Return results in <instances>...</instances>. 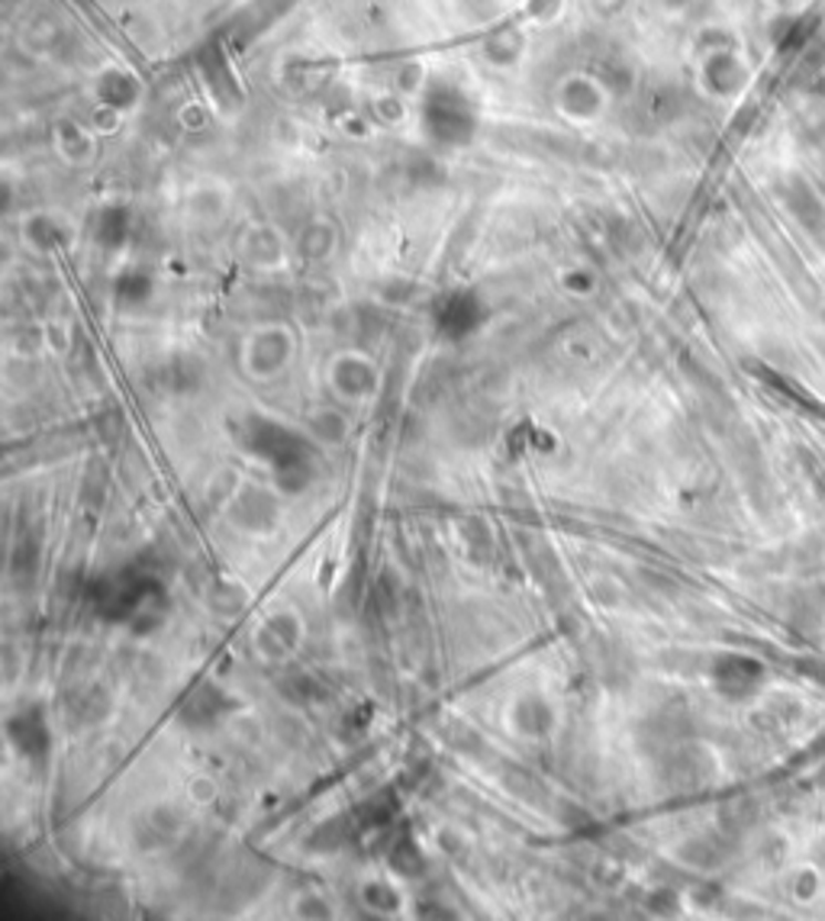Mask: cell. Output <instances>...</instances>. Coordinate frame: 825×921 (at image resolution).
<instances>
[{"label": "cell", "mask_w": 825, "mask_h": 921, "mask_svg": "<svg viewBox=\"0 0 825 921\" xmlns=\"http://www.w3.org/2000/svg\"><path fill=\"white\" fill-rule=\"evenodd\" d=\"M362 899H365V906L368 909H375V912H397L400 909V892L394 889V886L380 883V880H372V883L362 889Z\"/></svg>", "instance_id": "obj_8"}, {"label": "cell", "mask_w": 825, "mask_h": 921, "mask_svg": "<svg viewBox=\"0 0 825 921\" xmlns=\"http://www.w3.org/2000/svg\"><path fill=\"white\" fill-rule=\"evenodd\" d=\"M152 593H155V580L146 577V574H136V571H123L116 577H107L94 587V609L111 619V622H129L136 619L146 606L152 603Z\"/></svg>", "instance_id": "obj_2"}, {"label": "cell", "mask_w": 825, "mask_h": 921, "mask_svg": "<svg viewBox=\"0 0 825 921\" xmlns=\"http://www.w3.org/2000/svg\"><path fill=\"white\" fill-rule=\"evenodd\" d=\"M513 725H516L523 735H545L549 725H552V712H549L545 700L525 697V700L516 702V709H513Z\"/></svg>", "instance_id": "obj_7"}, {"label": "cell", "mask_w": 825, "mask_h": 921, "mask_svg": "<svg viewBox=\"0 0 825 921\" xmlns=\"http://www.w3.org/2000/svg\"><path fill=\"white\" fill-rule=\"evenodd\" d=\"M7 735L27 757H42L49 751V744H52V735H49L45 719H42V709H23L20 715H13L7 722Z\"/></svg>", "instance_id": "obj_4"}, {"label": "cell", "mask_w": 825, "mask_h": 921, "mask_svg": "<svg viewBox=\"0 0 825 921\" xmlns=\"http://www.w3.org/2000/svg\"><path fill=\"white\" fill-rule=\"evenodd\" d=\"M478 320H481L478 303L464 294L446 300V306L439 310V326H442L446 332H451V335H464V332H471L474 326H478Z\"/></svg>", "instance_id": "obj_6"}, {"label": "cell", "mask_w": 825, "mask_h": 921, "mask_svg": "<svg viewBox=\"0 0 825 921\" xmlns=\"http://www.w3.org/2000/svg\"><path fill=\"white\" fill-rule=\"evenodd\" d=\"M301 638V619L294 613H274L262 626V631L255 635V641L262 645V651L268 658H284V655L297 651Z\"/></svg>", "instance_id": "obj_3"}, {"label": "cell", "mask_w": 825, "mask_h": 921, "mask_svg": "<svg viewBox=\"0 0 825 921\" xmlns=\"http://www.w3.org/2000/svg\"><path fill=\"white\" fill-rule=\"evenodd\" d=\"M229 697L217 683H197L194 690L188 693V700L181 702V719L188 725H207L213 719H220L226 709H229Z\"/></svg>", "instance_id": "obj_5"}, {"label": "cell", "mask_w": 825, "mask_h": 921, "mask_svg": "<svg viewBox=\"0 0 825 921\" xmlns=\"http://www.w3.org/2000/svg\"><path fill=\"white\" fill-rule=\"evenodd\" d=\"M246 444L255 458H262L264 464L271 468V474H274L278 486L284 493H301L316 474L310 442L303 439L301 432H294L291 426H281L268 416H255L249 422Z\"/></svg>", "instance_id": "obj_1"}]
</instances>
